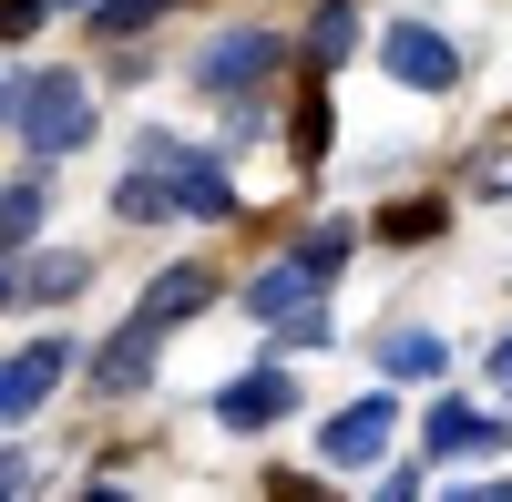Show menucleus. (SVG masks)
Returning <instances> with one entry per match:
<instances>
[{
  "label": "nucleus",
  "mask_w": 512,
  "mask_h": 502,
  "mask_svg": "<svg viewBox=\"0 0 512 502\" xmlns=\"http://www.w3.org/2000/svg\"><path fill=\"white\" fill-rule=\"evenodd\" d=\"M390 431H400V400H390V390H369V400H349V410L318 431V451H328V472H369L379 451H390Z\"/></svg>",
  "instance_id": "4"
},
{
  "label": "nucleus",
  "mask_w": 512,
  "mask_h": 502,
  "mask_svg": "<svg viewBox=\"0 0 512 502\" xmlns=\"http://www.w3.org/2000/svg\"><path fill=\"white\" fill-rule=\"evenodd\" d=\"M379 62H390V82H410V93H451V82H461V52L431 21H390V31H379Z\"/></svg>",
  "instance_id": "5"
},
{
  "label": "nucleus",
  "mask_w": 512,
  "mask_h": 502,
  "mask_svg": "<svg viewBox=\"0 0 512 502\" xmlns=\"http://www.w3.org/2000/svg\"><path fill=\"white\" fill-rule=\"evenodd\" d=\"M82 11H93V0H82Z\"/></svg>",
  "instance_id": "25"
},
{
  "label": "nucleus",
  "mask_w": 512,
  "mask_h": 502,
  "mask_svg": "<svg viewBox=\"0 0 512 502\" xmlns=\"http://www.w3.org/2000/svg\"><path fill=\"white\" fill-rule=\"evenodd\" d=\"M31 236H41V185H11V195H0V267H11Z\"/></svg>",
  "instance_id": "13"
},
{
  "label": "nucleus",
  "mask_w": 512,
  "mask_h": 502,
  "mask_svg": "<svg viewBox=\"0 0 512 502\" xmlns=\"http://www.w3.org/2000/svg\"><path fill=\"white\" fill-rule=\"evenodd\" d=\"M41 31V0H0V41H31Z\"/></svg>",
  "instance_id": "20"
},
{
  "label": "nucleus",
  "mask_w": 512,
  "mask_h": 502,
  "mask_svg": "<svg viewBox=\"0 0 512 502\" xmlns=\"http://www.w3.org/2000/svg\"><path fill=\"white\" fill-rule=\"evenodd\" d=\"M31 287H41V298H72V287H82V257H52V267H31Z\"/></svg>",
  "instance_id": "19"
},
{
  "label": "nucleus",
  "mask_w": 512,
  "mask_h": 502,
  "mask_svg": "<svg viewBox=\"0 0 512 502\" xmlns=\"http://www.w3.org/2000/svg\"><path fill=\"white\" fill-rule=\"evenodd\" d=\"M0 308H11V267H0Z\"/></svg>",
  "instance_id": "24"
},
{
  "label": "nucleus",
  "mask_w": 512,
  "mask_h": 502,
  "mask_svg": "<svg viewBox=\"0 0 512 502\" xmlns=\"http://www.w3.org/2000/svg\"><path fill=\"white\" fill-rule=\"evenodd\" d=\"M318 287H328V277H318L308 257H277V267L246 277V318H297V308H318Z\"/></svg>",
  "instance_id": "10"
},
{
  "label": "nucleus",
  "mask_w": 512,
  "mask_h": 502,
  "mask_svg": "<svg viewBox=\"0 0 512 502\" xmlns=\"http://www.w3.org/2000/svg\"><path fill=\"white\" fill-rule=\"evenodd\" d=\"M328 154V103L308 93V103H297V164H318Z\"/></svg>",
  "instance_id": "18"
},
{
  "label": "nucleus",
  "mask_w": 512,
  "mask_h": 502,
  "mask_svg": "<svg viewBox=\"0 0 512 502\" xmlns=\"http://www.w3.org/2000/svg\"><path fill=\"white\" fill-rule=\"evenodd\" d=\"M154 349H164V318H144V308H134V318H123L113 339L93 349V390H144V369H154Z\"/></svg>",
  "instance_id": "9"
},
{
  "label": "nucleus",
  "mask_w": 512,
  "mask_h": 502,
  "mask_svg": "<svg viewBox=\"0 0 512 502\" xmlns=\"http://www.w3.org/2000/svg\"><path fill=\"white\" fill-rule=\"evenodd\" d=\"M308 52H318V62H349V52H359V11H349V0H328V11H318Z\"/></svg>",
  "instance_id": "14"
},
{
  "label": "nucleus",
  "mask_w": 512,
  "mask_h": 502,
  "mask_svg": "<svg viewBox=\"0 0 512 502\" xmlns=\"http://www.w3.org/2000/svg\"><path fill=\"white\" fill-rule=\"evenodd\" d=\"M349 246H359V226H318V236H297V257H308L318 277H338V267H349Z\"/></svg>",
  "instance_id": "16"
},
{
  "label": "nucleus",
  "mask_w": 512,
  "mask_h": 502,
  "mask_svg": "<svg viewBox=\"0 0 512 502\" xmlns=\"http://www.w3.org/2000/svg\"><path fill=\"white\" fill-rule=\"evenodd\" d=\"M205 298H216V277H205V267H164V277L144 287V318H164V328H175V318H195Z\"/></svg>",
  "instance_id": "11"
},
{
  "label": "nucleus",
  "mask_w": 512,
  "mask_h": 502,
  "mask_svg": "<svg viewBox=\"0 0 512 502\" xmlns=\"http://www.w3.org/2000/svg\"><path fill=\"white\" fill-rule=\"evenodd\" d=\"M175 0H93V31L103 41H123V31H144V21H164Z\"/></svg>",
  "instance_id": "15"
},
{
  "label": "nucleus",
  "mask_w": 512,
  "mask_h": 502,
  "mask_svg": "<svg viewBox=\"0 0 512 502\" xmlns=\"http://www.w3.org/2000/svg\"><path fill=\"white\" fill-rule=\"evenodd\" d=\"M0 123L31 154H72L93 134V82L82 72H0Z\"/></svg>",
  "instance_id": "2"
},
{
  "label": "nucleus",
  "mask_w": 512,
  "mask_h": 502,
  "mask_svg": "<svg viewBox=\"0 0 512 502\" xmlns=\"http://www.w3.org/2000/svg\"><path fill=\"white\" fill-rule=\"evenodd\" d=\"M461 451H502V421L472 400H431V421H420V472L431 462H461Z\"/></svg>",
  "instance_id": "6"
},
{
  "label": "nucleus",
  "mask_w": 512,
  "mask_h": 502,
  "mask_svg": "<svg viewBox=\"0 0 512 502\" xmlns=\"http://www.w3.org/2000/svg\"><path fill=\"white\" fill-rule=\"evenodd\" d=\"M277 62H287V41H277V31H226V41H205L195 82H205V93H216V103H246L256 82L277 72Z\"/></svg>",
  "instance_id": "3"
},
{
  "label": "nucleus",
  "mask_w": 512,
  "mask_h": 502,
  "mask_svg": "<svg viewBox=\"0 0 512 502\" xmlns=\"http://www.w3.org/2000/svg\"><path fill=\"white\" fill-rule=\"evenodd\" d=\"M482 185H492V195H512V154H492V164H482Z\"/></svg>",
  "instance_id": "21"
},
{
  "label": "nucleus",
  "mask_w": 512,
  "mask_h": 502,
  "mask_svg": "<svg viewBox=\"0 0 512 502\" xmlns=\"http://www.w3.org/2000/svg\"><path fill=\"white\" fill-rule=\"evenodd\" d=\"M113 216H195V226H216V216H236V185H226L216 154L154 134V144H144V175L113 185Z\"/></svg>",
  "instance_id": "1"
},
{
  "label": "nucleus",
  "mask_w": 512,
  "mask_h": 502,
  "mask_svg": "<svg viewBox=\"0 0 512 502\" xmlns=\"http://www.w3.org/2000/svg\"><path fill=\"white\" fill-rule=\"evenodd\" d=\"M62 369H72V349H62V339H31L21 359H0V431H11L21 410H41V400H52V380H62Z\"/></svg>",
  "instance_id": "8"
},
{
  "label": "nucleus",
  "mask_w": 512,
  "mask_h": 502,
  "mask_svg": "<svg viewBox=\"0 0 512 502\" xmlns=\"http://www.w3.org/2000/svg\"><path fill=\"white\" fill-rule=\"evenodd\" d=\"M379 236H441V205L410 195V205H390V216H379Z\"/></svg>",
  "instance_id": "17"
},
{
  "label": "nucleus",
  "mask_w": 512,
  "mask_h": 502,
  "mask_svg": "<svg viewBox=\"0 0 512 502\" xmlns=\"http://www.w3.org/2000/svg\"><path fill=\"white\" fill-rule=\"evenodd\" d=\"M379 359H390V380H441V369H451V349L431 339V328H400V339L379 349Z\"/></svg>",
  "instance_id": "12"
},
{
  "label": "nucleus",
  "mask_w": 512,
  "mask_h": 502,
  "mask_svg": "<svg viewBox=\"0 0 512 502\" xmlns=\"http://www.w3.org/2000/svg\"><path fill=\"white\" fill-rule=\"evenodd\" d=\"M287 410H297V380H287V369H246V380L216 390V421H226V431H277Z\"/></svg>",
  "instance_id": "7"
},
{
  "label": "nucleus",
  "mask_w": 512,
  "mask_h": 502,
  "mask_svg": "<svg viewBox=\"0 0 512 502\" xmlns=\"http://www.w3.org/2000/svg\"><path fill=\"white\" fill-rule=\"evenodd\" d=\"M492 380H512V328H502V339H492Z\"/></svg>",
  "instance_id": "23"
},
{
  "label": "nucleus",
  "mask_w": 512,
  "mask_h": 502,
  "mask_svg": "<svg viewBox=\"0 0 512 502\" xmlns=\"http://www.w3.org/2000/svg\"><path fill=\"white\" fill-rule=\"evenodd\" d=\"M21 482H31V472H21V451H0V492H21Z\"/></svg>",
  "instance_id": "22"
}]
</instances>
